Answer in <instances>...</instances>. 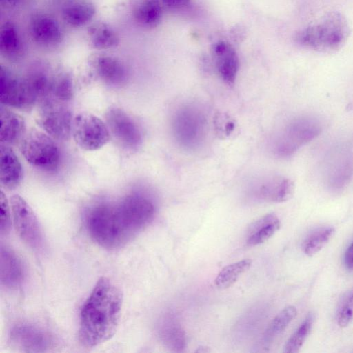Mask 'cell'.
<instances>
[{"label": "cell", "instance_id": "6da1fadb", "mask_svg": "<svg viewBox=\"0 0 353 353\" xmlns=\"http://www.w3.org/2000/svg\"><path fill=\"white\" fill-rule=\"evenodd\" d=\"M122 305L120 289L109 279H99L80 312V343L93 347L110 339L118 327Z\"/></svg>", "mask_w": 353, "mask_h": 353}, {"label": "cell", "instance_id": "7a4b0ae2", "mask_svg": "<svg viewBox=\"0 0 353 353\" xmlns=\"http://www.w3.org/2000/svg\"><path fill=\"white\" fill-rule=\"evenodd\" d=\"M85 224L91 238L108 249L125 245L141 231L120 202L94 205L85 215Z\"/></svg>", "mask_w": 353, "mask_h": 353}, {"label": "cell", "instance_id": "3957f363", "mask_svg": "<svg viewBox=\"0 0 353 353\" xmlns=\"http://www.w3.org/2000/svg\"><path fill=\"white\" fill-rule=\"evenodd\" d=\"M350 29L346 18L332 12L299 30L294 36L299 46L319 52H335L345 43Z\"/></svg>", "mask_w": 353, "mask_h": 353}, {"label": "cell", "instance_id": "277c9868", "mask_svg": "<svg viewBox=\"0 0 353 353\" xmlns=\"http://www.w3.org/2000/svg\"><path fill=\"white\" fill-rule=\"evenodd\" d=\"M321 131L320 122L313 117H301L290 121L276 137L274 152L288 157L301 147L315 139Z\"/></svg>", "mask_w": 353, "mask_h": 353}, {"label": "cell", "instance_id": "5b68a950", "mask_svg": "<svg viewBox=\"0 0 353 353\" xmlns=\"http://www.w3.org/2000/svg\"><path fill=\"white\" fill-rule=\"evenodd\" d=\"M21 151L26 161L46 171L55 170L60 163V152L54 141L46 134L32 130L23 138Z\"/></svg>", "mask_w": 353, "mask_h": 353}, {"label": "cell", "instance_id": "8992f818", "mask_svg": "<svg viewBox=\"0 0 353 353\" xmlns=\"http://www.w3.org/2000/svg\"><path fill=\"white\" fill-rule=\"evenodd\" d=\"M174 136L180 145L194 149L203 141L206 131V119L203 113L194 106L180 108L172 123Z\"/></svg>", "mask_w": 353, "mask_h": 353}, {"label": "cell", "instance_id": "52a82bcc", "mask_svg": "<svg viewBox=\"0 0 353 353\" xmlns=\"http://www.w3.org/2000/svg\"><path fill=\"white\" fill-rule=\"evenodd\" d=\"M39 111V123L52 137L68 140L72 129V116L64 102L49 97L41 101Z\"/></svg>", "mask_w": 353, "mask_h": 353}, {"label": "cell", "instance_id": "ba28073f", "mask_svg": "<svg viewBox=\"0 0 353 353\" xmlns=\"http://www.w3.org/2000/svg\"><path fill=\"white\" fill-rule=\"evenodd\" d=\"M72 134L76 143L83 150H97L110 139L108 127L96 115L78 114L73 119Z\"/></svg>", "mask_w": 353, "mask_h": 353}, {"label": "cell", "instance_id": "9c48e42d", "mask_svg": "<svg viewBox=\"0 0 353 353\" xmlns=\"http://www.w3.org/2000/svg\"><path fill=\"white\" fill-rule=\"evenodd\" d=\"M0 99L5 106L28 110L38 98L26 79L1 67L0 76Z\"/></svg>", "mask_w": 353, "mask_h": 353}, {"label": "cell", "instance_id": "30bf717a", "mask_svg": "<svg viewBox=\"0 0 353 353\" xmlns=\"http://www.w3.org/2000/svg\"><path fill=\"white\" fill-rule=\"evenodd\" d=\"M10 204L13 222L18 234L31 248L40 250L43 245V236L34 212L19 195L12 196Z\"/></svg>", "mask_w": 353, "mask_h": 353}, {"label": "cell", "instance_id": "8fae6325", "mask_svg": "<svg viewBox=\"0 0 353 353\" xmlns=\"http://www.w3.org/2000/svg\"><path fill=\"white\" fill-rule=\"evenodd\" d=\"M9 342L14 349L26 352H44L54 346L53 338L48 332L37 326L26 323L12 327Z\"/></svg>", "mask_w": 353, "mask_h": 353}, {"label": "cell", "instance_id": "7c38bea8", "mask_svg": "<svg viewBox=\"0 0 353 353\" xmlns=\"http://www.w3.org/2000/svg\"><path fill=\"white\" fill-rule=\"evenodd\" d=\"M106 121L110 132L123 146L135 149L141 145L140 129L124 110L119 108L110 109L106 113Z\"/></svg>", "mask_w": 353, "mask_h": 353}, {"label": "cell", "instance_id": "4fadbf2b", "mask_svg": "<svg viewBox=\"0 0 353 353\" xmlns=\"http://www.w3.org/2000/svg\"><path fill=\"white\" fill-rule=\"evenodd\" d=\"M30 32L33 41L43 48H54L63 39V32L58 21L46 14H37L32 18Z\"/></svg>", "mask_w": 353, "mask_h": 353}, {"label": "cell", "instance_id": "5bb4252c", "mask_svg": "<svg viewBox=\"0 0 353 353\" xmlns=\"http://www.w3.org/2000/svg\"><path fill=\"white\" fill-rule=\"evenodd\" d=\"M256 191V195L263 200L281 203L292 196L294 185L288 178L274 176L263 180L257 186Z\"/></svg>", "mask_w": 353, "mask_h": 353}, {"label": "cell", "instance_id": "9a60e30c", "mask_svg": "<svg viewBox=\"0 0 353 353\" xmlns=\"http://www.w3.org/2000/svg\"><path fill=\"white\" fill-rule=\"evenodd\" d=\"M215 63L221 78L232 84L239 70V58L235 50L228 43L219 41L213 47Z\"/></svg>", "mask_w": 353, "mask_h": 353}, {"label": "cell", "instance_id": "2e32d148", "mask_svg": "<svg viewBox=\"0 0 353 353\" xmlns=\"http://www.w3.org/2000/svg\"><path fill=\"white\" fill-rule=\"evenodd\" d=\"M94 69L98 77L110 85H122L128 79V74L125 64L112 56L98 57L95 60Z\"/></svg>", "mask_w": 353, "mask_h": 353}, {"label": "cell", "instance_id": "e0dca14e", "mask_svg": "<svg viewBox=\"0 0 353 353\" xmlns=\"http://www.w3.org/2000/svg\"><path fill=\"white\" fill-rule=\"evenodd\" d=\"M1 283L12 288L19 286L24 276L21 261L14 252L6 246L1 247Z\"/></svg>", "mask_w": 353, "mask_h": 353}, {"label": "cell", "instance_id": "ac0fdd59", "mask_svg": "<svg viewBox=\"0 0 353 353\" xmlns=\"http://www.w3.org/2000/svg\"><path fill=\"white\" fill-rule=\"evenodd\" d=\"M1 185L6 190H14L22 180V165L14 152L8 145H1Z\"/></svg>", "mask_w": 353, "mask_h": 353}, {"label": "cell", "instance_id": "d6986e66", "mask_svg": "<svg viewBox=\"0 0 353 353\" xmlns=\"http://www.w3.org/2000/svg\"><path fill=\"white\" fill-rule=\"evenodd\" d=\"M95 13L94 5L88 0L70 1L62 9L63 20L72 27H81L88 23Z\"/></svg>", "mask_w": 353, "mask_h": 353}, {"label": "cell", "instance_id": "ffe728a7", "mask_svg": "<svg viewBox=\"0 0 353 353\" xmlns=\"http://www.w3.org/2000/svg\"><path fill=\"white\" fill-rule=\"evenodd\" d=\"M25 122L19 114L6 107L1 108V141L3 145L15 143L23 137Z\"/></svg>", "mask_w": 353, "mask_h": 353}, {"label": "cell", "instance_id": "44dd1931", "mask_svg": "<svg viewBox=\"0 0 353 353\" xmlns=\"http://www.w3.org/2000/svg\"><path fill=\"white\" fill-rule=\"evenodd\" d=\"M281 222L274 214H268L254 222L248 230L247 245L255 246L265 242L280 228Z\"/></svg>", "mask_w": 353, "mask_h": 353}, {"label": "cell", "instance_id": "7402d4cb", "mask_svg": "<svg viewBox=\"0 0 353 353\" xmlns=\"http://www.w3.org/2000/svg\"><path fill=\"white\" fill-rule=\"evenodd\" d=\"M0 49L1 53L10 60H17L23 55V43L17 28L12 23L6 22L1 27Z\"/></svg>", "mask_w": 353, "mask_h": 353}, {"label": "cell", "instance_id": "603a6c76", "mask_svg": "<svg viewBox=\"0 0 353 353\" xmlns=\"http://www.w3.org/2000/svg\"><path fill=\"white\" fill-rule=\"evenodd\" d=\"M133 16L141 26L156 27L162 17L161 0H138L134 7Z\"/></svg>", "mask_w": 353, "mask_h": 353}, {"label": "cell", "instance_id": "cb8c5ba5", "mask_svg": "<svg viewBox=\"0 0 353 353\" xmlns=\"http://www.w3.org/2000/svg\"><path fill=\"white\" fill-rule=\"evenodd\" d=\"M88 37L92 48L107 50L119 45L120 38L115 30L103 22L92 25L88 30Z\"/></svg>", "mask_w": 353, "mask_h": 353}, {"label": "cell", "instance_id": "d4e9b609", "mask_svg": "<svg viewBox=\"0 0 353 353\" xmlns=\"http://www.w3.org/2000/svg\"><path fill=\"white\" fill-rule=\"evenodd\" d=\"M54 74L44 68L37 67L31 70L26 76V79L36 94L38 101L51 96Z\"/></svg>", "mask_w": 353, "mask_h": 353}, {"label": "cell", "instance_id": "484cf974", "mask_svg": "<svg viewBox=\"0 0 353 353\" xmlns=\"http://www.w3.org/2000/svg\"><path fill=\"white\" fill-rule=\"evenodd\" d=\"M251 265L252 261L246 259L225 266L216 277L215 285L220 290L228 288L250 268Z\"/></svg>", "mask_w": 353, "mask_h": 353}, {"label": "cell", "instance_id": "4316f807", "mask_svg": "<svg viewBox=\"0 0 353 353\" xmlns=\"http://www.w3.org/2000/svg\"><path fill=\"white\" fill-rule=\"evenodd\" d=\"M334 232L335 230L332 227L323 228L314 232L303 243L304 253L309 256L318 253L330 241Z\"/></svg>", "mask_w": 353, "mask_h": 353}, {"label": "cell", "instance_id": "83f0119b", "mask_svg": "<svg viewBox=\"0 0 353 353\" xmlns=\"http://www.w3.org/2000/svg\"><path fill=\"white\" fill-rule=\"evenodd\" d=\"M73 93V81L68 73L62 72L54 74L51 97L63 102H66L72 98Z\"/></svg>", "mask_w": 353, "mask_h": 353}, {"label": "cell", "instance_id": "f1b7e54d", "mask_svg": "<svg viewBox=\"0 0 353 353\" xmlns=\"http://www.w3.org/2000/svg\"><path fill=\"white\" fill-rule=\"evenodd\" d=\"M313 320V315L310 314L288 340L284 352L296 353L299 351L311 331Z\"/></svg>", "mask_w": 353, "mask_h": 353}, {"label": "cell", "instance_id": "f546056e", "mask_svg": "<svg viewBox=\"0 0 353 353\" xmlns=\"http://www.w3.org/2000/svg\"><path fill=\"white\" fill-rule=\"evenodd\" d=\"M296 314L297 310L294 306H288L281 310L270 323L266 332V338L272 339L280 334L296 317Z\"/></svg>", "mask_w": 353, "mask_h": 353}, {"label": "cell", "instance_id": "4dcf8cb0", "mask_svg": "<svg viewBox=\"0 0 353 353\" xmlns=\"http://www.w3.org/2000/svg\"><path fill=\"white\" fill-rule=\"evenodd\" d=\"M173 325L166 326L162 332V338L165 343L172 350L179 351L183 348L185 343V334L183 330Z\"/></svg>", "mask_w": 353, "mask_h": 353}, {"label": "cell", "instance_id": "1f68e13d", "mask_svg": "<svg viewBox=\"0 0 353 353\" xmlns=\"http://www.w3.org/2000/svg\"><path fill=\"white\" fill-rule=\"evenodd\" d=\"M353 321V289L342 304L337 317L338 325L343 328Z\"/></svg>", "mask_w": 353, "mask_h": 353}, {"label": "cell", "instance_id": "d6a6232c", "mask_svg": "<svg viewBox=\"0 0 353 353\" xmlns=\"http://www.w3.org/2000/svg\"><path fill=\"white\" fill-rule=\"evenodd\" d=\"M0 231L1 234H6L9 232L11 226L10 207L7 199L3 192L0 196Z\"/></svg>", "mask_w": 353, "mask_h": 353}, {"label": "cell", "instance_id": "836d02e7", "mask_svg": "<svg viewBox=\"0 0 353 353\" xmlns=\"http://www.w3.org/2000/svg\"><path fill=\"white\" fill-rule=\"evenodd\" d=\"M162 6L170 10H180L186 8L190 0H161Z\"/></svg>", "mask_w": 353, "mask_h": 353}, {"label": "cell", "instance_id": "e575fe53", "mask_svg": "<svg viewBox=\"0 0 353 353\" xmlns=\"http://www.w3.org/2000/svg\"><path fill=\"white\" fill-rule=\"evenodd\" d=\"M344 260L346 268L349 270H353V242L347 248Z\"/></svg>", "mask_w": 353, "mask_h": 353}, {"label": "cell", "instance_id": "d590c367", "mask_svg": "<svg viewBox=\"0 0 353 353\" xmlns=\"http://www.w3.org/2000/svg\"><path fill=\"white\" fill-rule=\"evenodd\" d=\"M208 347H199L196 352H210V350H208Z\"/></svg>", "mask_w": 353, "mask_h": 353}]
</instances>
